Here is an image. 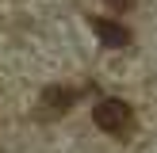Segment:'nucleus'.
I'll use <instances>...</instances> for the list:
<instances>
[{"label":"nucleus","instance_id":"f257e3e1","mask_svg":"<svg viewBox=\"0 0 157 153\" xmlns=\"http://www.w3.org/2000/svg\"><path fill=\"white\" fill-rule=\"evenodd\" d=\"M92 119L111 138H127L130 130H134V107H130L127 99H119V96H107V99H100V103L92 107Z\"/></svg>","mask_w":157,"mask_h":153},{"label":"nucleus","instance_id":"f03ea898","mask_svg":"<svg viewBox=\"0 0 157 153\" xmlns=\"http://www.w3.org/2000/svg\"><path fill=\"white\" fill-rule=\"evenodd\" d=\"M77 103V88H65V84H50V88H42V96H38V119H61V115H69V107Z\"/></svg>","mask_w":157,"mask_h":153},{"label":"nucleus","instance_id":"7ed1b4c3","mask_svg":"<svg viewBox=\"0 0 157 153\" xmlns=\"http://www.w3.org/2000/svg\"><path fill=\"white\" fill-rule=\"evenodd\" d=\"M92 31H96V38L107 46V50H127V46L134 42L130 27H123L119 19H104V15H96V19H92Z\"/></svg>","mask_w":157,"mask_h":153},{"label":"nucleus","instance_id":"20e7f679","mask_svg":"<svg viewBox=\"0 0 157 153\" xmlns=\"http://www.w3.org/2000/svg\"><path fill=\"white\" fill-rule=\"evenodd\" d=\"M111 4H115V8H127V0H111Z\"/></svg>","mask_w":157,"mask_h":153}]
</instances>
